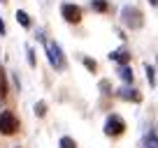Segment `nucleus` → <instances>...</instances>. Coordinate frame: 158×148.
<instances>
[{
	"label": "nucleus",
	"mask_w": 158,
	"mask_h": 148,
	"mask_svg": "<svg viewBox=\"0 0 158 148\" xmlns=\"http://www.w3.org/2000/svg\"><path fill=\"white\" fill-rule=\"evenodd\" d=\"M47 46V56H49V63L54 69H58V72H63L65 67H68V63H65V56H63V49H60L56 42H44Z\"/></svg>",
	"instance_id": "nucleus-1"
},
{
	"label": "nucleus",
	"mask_w": 158,
	"mask_h": 148,
	"mask_svg": "<svg viewBox=\"0 0 158 148\" xmlns=\"http://www.w3.org/2000/svg\"><path fill=\"white\" fill-rule=\"evenodd\" d=\"M121 23L128 25L130 30H137V28H142L144 16H142V12H139L137 7H123V10H121Z\"/></svg>",
	"instance_id": "nucleus-2"
},
{
	"label": "nucleus",
	"mask_w": 158,
	"mask_h": 148,
	"mask_svg": "<svg viewBox=\"0 0 158 148\" xmlns=\"http://www.w3.org/2000/svg\"><path fill=\"white\" fill-rule=\"evenodd\" d=\"M19 132V118H16L12 111H2L0 114V134L12 137V134Z\"/></svg>",
	"instance_id": "nucleus-3"
},
{
	"label": "nucleus",
	"mask_w": 158,
	"mask_h": 148,
	"mask_svg": "<svg viewBox=\"0 0 158 148\" xmlns=\"http://www.w3.org/2000/svg\"><path fill=\"white\" fill-rule=\"evenodd\" d=\"M126 132V120L121 118V116L112 114L107 118V123H105V134H109V137H118V134Z\"/></svg>",
	"instance_id": "nucleus-4"
},
{
	"label": "nucleus",
	"mask_w": 158,
	"mask_h": 148,
	"mask_svg": "<svg viewBox=\"0 0 158 148\" xmlns=\"http://www.w3.org/2000/svg\"><path fill=\"white\" fill-rule=\"evenodd\" d=\"M60 16H63L68 23H79V21H81V7L72 5V2H63V5H60Z\"/></svg>",
	"instance_id": "nucleus-5"
},
{
	"label": "nucleus",
	"mask_w": 158,
	"mask_h": 148,
	"mask_svg": "<svg viewBox=\"0 0 158 148\" xmlns=\"http://www.w3.org/2000/svg\"><path fill=\"white\" fill-rule=\"evenodd\" d=\"M118 97L126 99V102H142V95H139L137 90H133V88H121L118 90Z\"/></svg>",
	"instance_id": "nucleus-6"
},
{
	"label": "nucleus",
	"mask_w": 158,
	"mask_h": 148,
	"mask_svg": "<svg viewBox=\"0 0 158 148\" xmlns=\"http://www.w3.org/2000/svg\"><path fill=\"white\" fill-rule=\"evenodd\" d=\"M109 58L116 60L118 65H128V63H130V53H128L126 49H116V51H112V53H109Z\"/></svg>",
	"instance_id": "nucleus-7"
},
{
	"label": "nucleus",
	"mask_w": 158,
	"mask_h": 148,
	"mask_svg": "<svg viewBox=\"0 0 158 148\" xmlns=\"http://www.w3.org/2000/svg\"><path fill=\"white\" fill-rule=\"evenodd\" d=\"M118 76H121L126 84H133V69H130L128 65H121V67H118Z\"/></svg>",
	"instance_id": "nucleus-8"
},
{
	"label": "nucleus",
	"mask_w": 158,
	"mask_h": 148,
	"mask_svg": "<svg viewBox=\"0 0 158 148\" xmlns=\"http://www.w3.org/2000/svg\"><path fill=\"white\" fill-rule=\"evenodd\" d=\"M144 69H147V79H149V86H151V88H156V67H153V65H144Z\"/></svg>",
	"instance_id": "nucleus-9"
},
{
	"label": "nucleus",
	"mask_w": 158,
	"mask_h": 148,
	"mask_svg": "<svg viewBox=\"0 0 158 148\" xmlns=\"http://www.w3.org/2000/svg\"><path fill=\"white\" fill-rule=\"evenodd\" d=\"M16 21H19V23L23 25V28H30V16L26 14L23 10H19V12H16Z\"/></svg>",
	"instance_id": "nucleus-10"
},
{
	"label": "nucleus",
	"mask_w": 158,
	"mask_h": 148,
	"mask_svg": "<svg viewBox=\"0 0 158 148\" xmlns=\"http://www.w3.org/2000/svg\"><path fill=\"white\" fill-rule=\"evenodd\" d=\"M142 148H156V132H149L142 141Z\"/></svg>",
	"instance_id": "nucleus-11"
},
{
	"label": "nucleus",
	"mask_w": 158,
	"mask_h": 148,
	"mask_svg": "<svg viewBox=\"0 0 158 148\" xmlns=\"http://www.w3.org/2000/svg\"><path fill=\"white\" fill-rule=\"evenodd\" d=\"M58 146H60V148H77V143H74V139H72V137H60Z\"/></svg>",
	"instance_id": "nucleus-12"
},
{
	"label": "nucleus",
	"mask_w": 158,
	"mask_h": 148,
	"mask_svg": "<svg viewBox=\"0 0 158 148\" xmlns=\"http://www.w3.org/2000/svg\"><path fill=\"white\" fill-rule=\"evenodd\" d=\"M93 10L95 12H107L109 10V2H107V0H93Z\"/></svg>",
	"instance_id": "nucleus-13"
},
{
	"label": "nucleus",
	"mask_w": 158,
	"mask_h": 148,
	"mask_svg": "<svg viewBox=\"0 0 158 148\" xmlns=\"http://www.w3.org/2000/svg\"><path fill=\"white\" fill-rule=\"evenodd\" d=\"M5 95H7V79L2 74V69H0V97H5Z\"/></svg>",
	"instance_id": "nucleus-14"
},
{
	"label": "nucleus",
	"mask_w": 158,
	"mask_h": 148,
	"mask_svg": "<svg viewBox=\"0 0 158 148\" xmlns=\"http://www.w3.org/2000/svg\"><path fill=\"white\" fill-rule=\"evenodd\" d=\"M81 63H84V67L89 69V72H95V69H98V63L91 60V58H81Z\"/></svg>",
	"instance_id": "nucleus-15"
},
{
	"label": "nucleus",
	"mask_w": 158,
	"mask_h": 148,
	"mask_svg": "<svg viewBox=\"0 0 158 148\" xmlns=\"http://www.w3.org/2000/svg\"><path fill=\"white\" fill-rule=\"evenodd\" d=\"M35 114L42 118V116H47V102H37L35 104Z\"/></svg>",
	"instance_id": "nucleus-16"
},
{
	"label": "nucleus",
	"mask_w": 158,
	"mask_h": 148,
	"mask_svg": "<svg viewBox=\"0 0 158 148\" xmlns=\"http://www.w3.org/2000/svg\"><path fill=\"white\" fill-rule=\"evenodd\" d=\"M100 88L105 90V95H109V90H112L109 88V81H100Z\"/></svg>",
	"instance_id": "nucleus-17"
},
{
	"label": "nucleus",
	"mask_w": 158,
	"mask_h": 148,
	"mask_svg": "<svg viewBox=\"0 0 158 148\" xmlns=\"http://www.w3.org/2000/svg\"><path fill=\"white\" fill-rule=\"evenodd\" d=\"M28 63H30V67H35V53H33V49H28Z\"/></svg>",
	"instance_id": "nucleus-18"
},
{
	"label": "nucleus",
	"mask_w": 158,
	"mask_h": 148,
	"mask_svg": "<svg viewBox=\"0 0 158 148\" xmlns=\"http://www.w3.org/2000/svg\"><path fill=\"white\" fill-rule=\"evenodd\" d=\"M5 33V23H2V19H0V35Z\"/></svg>",
	"instance_id": "nucleus-19"
},
{
	"label": "nucleus",
	"mask_w": 158,
	"mask_h": 148,
	"mask_svg": "<svg viewBox=\"0 0 158 148\" xmlns=\"http://www.w3.org/2000/svg\"><path fill=\"white\" fill-rule=\"evenodd\" d=\"M149 5H151V7H156V5H158V0H149Z\"/></svg>",
	"instance_id": "nucleus-20"
},
{
	"label": "nucleus",
	"mask_w": 158,
	"mask_h": 148,
	"mask_svg": "<svg viewBox=\"0 0 158 148\" xmlns=\"http://www.w3.org/2000/svg\"><path fill=\"white\" fill-rule=\"evenodd\" d=\"M0 2H7V0H0Z\"/></svg>",
	"instance_id": "nucleus-21"
}]
</instances>
